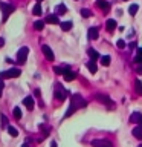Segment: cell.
Masks as SVG:
<instances>
[{"mask_svg":"<svg viewBox=\"0 0 142 147\" xmlns=\"http://www.w3.org/2000/svg\"><path fill=\"white\" fill-rule=\"evenodd\" d=\"M0 9H2V12H3V20H6V18L9 17V14L11 12H14V8L12 5H9V3H5V2H2L0 3Z\"/></svg>","mask_w":142,"mask_h":147,"instance_id":"277c9868","label":"cell"},{"mask_svg":"<svg viewBox=\"0 0 142 147\" xmlns=\"http://www.w3.org/2000/svg\"><path fill=\"white\" fill-rule=\"evenodd\" d=\"M135 89H136V94H139V95H142V83L139 81V80H136L135 81Z\"/></svg>","mask_w":142,"mask_h":147,"instance_id":"d4e9b609","label":"cell"},{"mask_svg":"<svg viewBox=\"0 0 142 147\" xmlns=\"http://www.w3.org/2000/svg\"><path fill=\"white\" fill-rule=\"evenodd\" d=\"M133 136L137 138V140H142V126H136L133 129Z\"/></svg>","mask_w":142,"mask_h":147,"instance_id":"9a60e30c","label":"cell"},{"mask_svg":"<svg viewBox=\"0 0 142 147\" xmlns=\"http://www.w3.org/2000/svg\"><path fill=\"white\" fill-rule=\"evenodd\" d=\"M55 12H57V16H63V14H66L67 12V8H66V5H58L57 9H55Z\"/></svg>","mask_w":142,"mask_h":147,"instance_id":"e0dca14e","label":"cell"},{"mask_svg":"<svg viewBox=\"0 0 142 147\" xmlns=\"http://www.w3.org/2000/svg\"><path fill=\"white\" fill-rule=\"evenodd\" d=\"M66 95H67V92L64 90L61 86H60V84L55 86V96H57L60 101H64V100H66Z\"/></svg>","mask_w":142,"mask_h":147,"instance_id":"52a82bcc","label":"cell"},{"mask_svg":"<svg viewBox=\"0 0 142 147\" xmlns=\"http://www.w3.org/2000/svg\"><path fill=\"white\" fill-rule=\"evenodd\" d=\"M130 123H136V124H139V126H142V113L133 112L130 115Z\"/></svg>","mask_w":142,"mask_h":147,"instance_id":"ba28073f","label":"cell"},{"mask_svg":"<svg viewBox=\"0 0 142 147\" xmlns=\"http://www.w3.org/2000/svg\"><path fill=\"white\" fill-rule=\"evenodd\" d=\"M116 20H113V18H110V20H107V23H105V28H107L109 32H113L115 29H116Z\"/></svg>","mask_w":142,"mask_h":147,"instance_id":"30bf717a","label":"cell"},{"mask_svg":"<svg viewBox=\"0 0 142 147\" xmlns=\"http://www.w3.org/2000/svg\"><path fill=\"white\" fill-rule=\"evenodd\" d=\"M135 63L139 66V64H142V55H136L135 57Z\"/></svg>","mask_w":142,"mask_h":147,"instance_id":"4dcf8cb0","label":"cell"},{"mask_svg":"<svg viewBox=\"0 0 142 147\" xmlns=\"http://www.w3.org/2000/svg\"><path fill=\"white\" fill-rule=\"evenodd\" d=\"M116 46H118V48H121V49H124L127 45H125V41H124V40L121 38V40H118V41H116Z\"/></svg>","mask_w":142,"mask_h":147,"instance_id":"f546056e","label":"cell"},{"mask_svg":"<svg viewBox=\"0 0 142 147\" xmlns=\"http://www.w3.org/2000/svg\"><path fill=\"white\" fill-rule=\"evenodd\" d=\"M20 74H21L20 69L12 67V69H9V71L2 72V74H0V77H2V78H17V77H20Z\"/></svg>","mask_w":142,"mask_h":147,"instance_id":"3957f363","label":"cell"},{"mask_svg":"<svg viewBox=\"0 0 142 147\" xmlns=\"http://www.w3.org/2000/svg\"><path fill=\"white\" fill-rule=\"evenodd\" d=\"M110 61H112V58H110L109 55H104V57H101V63H102V66H109Z\"/></svg>","mask_w":142,"mask_h":147,"instance_id":"484cf974","label":"cell"},{"mask_svg":"<svg viewBox=\"0 0 142 147\" xmlns=\"http://www.w3.org/2000/svg\"><path fill=\"white\" fill-rule=\"evenodd\" d=\"M137 55H142V48H139V49H137Z\"/></svg>","mask_w":142,"mask_h":147,"instance_id":"d590c367","label":"cell"},{"mask_svg":"<svg viewBox=\"0 0 142 147\" xmlns=\"http://www.w3.org/2000/svg\"><path fill=\"white\" fill-rule=\"evenodd\" d=\"M137 147H142V144H139V146H137Z\"/></svg>","mask_w":142,"mask_h":147,"instance_id":"ab89813d","label":"cell"},{"mask_svg":"<svg viewBox=\"0 0 142 147\" xmlns=\"http://www.w3.org/2000/svg\"><path fill=\"white\" fill-rule=\"evenodd\" d=\"M136 72H137V74H142V64H139V66H137Z\"/></svg>","mask_w":142,"mask_h":147,"instance_id":"d6a6232c","label":"cell"},{"mask_svg":"<svg viewBox=\"0 0 142 147\" xmlns=\"http://www.w3.org/2000/svg\"><path fill=\"white\" fill-rule=\"evenodd\" d=\"M96 6L99 9H102L104 12H109V9H110V5H109V2H105V0H96Z\"/></svg>","mask_w":142,"mask_h":147,"instance_id":"9c48e42d","label":"cell"},{"mask_svg":"<svg viewBox=\"0 0 142 147\" xmlns=\"http://www.w3.org/2000/svg\"><path fill=\"white\" fill-rule=\"evenodd\" d=\"M32 14L34 16H41L43 14V8H41V3H37L34 8H32Z\"/></svg>","mask_w":142,"mask_h":147,"instance_id":"ac0fdd59","label":"cell"},{"mask_svg":"<svg viewBox=\"0 0 142 147\" xmlns=\"http://www.w3.org/2000/svg\"><path fill=\"white\" fill-rule=\"evenodd\" d=\"M137 9H139V6H137L136 3H133V5H130V8H128V14H130V16H136Z\"/></svg>","mask_w":142,"mask_h":147,"instance_id":"7402d4cb","label":"cell"},{"mask_svg":"<svg viewBox=\"0 0 142 147\" xmlns=\"http://www.w3.org/2000/svg\"><path fill=\"white\" fill-rule=\"evenodd\" d=\"M41 2H43V0H38V3H41Z\"/></svg>","mask_w":142,"mask_h":147,"instance_id":"f35d334b","label":"cell"},{"mask_svg":"<svg viewBox=\"0 0 142 147\" xmlns=\"http://www.w3.org/2000/svg\"><path fill=\"white\" fill-rule=\"evenodd\" d=\"M135 48H136V43L133 41V43H130V49H135Z\"/></svg>","mask_w":142,"mask_h":147,"instance_id":"e575fe53","label":"cell"},{"mask_svg":"<svg viewBox=\"0 0 142 147\" xmlns=\"http://www.w3.org/2000/svg\"><path fill=\"white\" fill-rule=\"evenodd\" d=\"M98 100L101 101V103H104V104H107V106H109V107H112V106H115V104H113V101H112V100H110V98H109V96H107V95H98Z\"/></svg>","mask_w":142,"mask_h":147,"instance_id":"8fae6325","label":"cell"},{"mask_svg":"<svg viewBox=\"0 0 142 147\" xmlns=\"http://www.w3.org/2000/svg\"><path fill=\"white\" fill-rule=\"evenodd\" d=\"M87 54H89V57L92 58V60H93V61H96V60H98V58H101V55L98 54V52H96V51L95 49H89V51H87Z\"/></svg>","mask_w":142,"mask_h":147,"instance_id":"2e32d148","label":"cell"},{"mask_svg":"<svg viewBox=\"0 0 142 147\" xmlns=\"http://www.w3.org/2000/svg\"><path fill=\"white\" fill-rule=\"evenodd\" d=\"M46 22L50 23V25H58V23H60L57 14H50V16H48V17H46Z\"/></svg>","mask_w":142,"mask_h":147,"instance_id":"4fadbf2b","label":"cell"},{"mask_svg":"<svg viewBox=\"0 0 142 147\" xmlns=\"http://www.w3.org/2000/svg\"><path fill=\"white\" fill-rule=\"evenodd\" d=\"M81 16L84 17V18H87V17L92 16V11H90V9H87V8H82L81 9Z\"/></svg>","mask_w":142,"mask_h":147,"instance_id":"83f0119b","label":"cell"},{"mask_svg":"<svg viewBox=\"0 0 142 147\" xmlns=\"http://www.w3.org/2000/svg\"><path fill=\"white\" fill-rule=\"evenodd\" d=\"M41 51H43V54H44V57L49 60V61H54V58H55V55H54V51L49 48L48 45H43L41 46Z\"/></svg>","mask_w":142,"mask_h":147,"instance_id":"8992f818","label":"cell"},{"mask_svg":"<svg viewBox=\"0 0 142 147\" xmlns=\"http://www.w3.org/2000/svg\"><path fill=\"white\" fill-rule=\"evenodd\" d=\"M3 45H5V38H3V37H0V48H2Z\"/></svg>","mask_w":142,"mask_h":147,"instance_id":"836d02e7","label":"cell"},{"mask_svg":"<svg viewBox=\"0 0 142 147\" xmlns=\"http://www.w3.org/2000/svg\"><path fill=\"white\" fill-rule=\"evenodd\" d=\"M6 129H8V133H9L11 136H18V130H17L15 127H12V126H8Z\"/></svg>","mask_w":142,"mask_h":147,"instance_id":"cb8c5ba5","label":"cell"},{"mask_svg":"<svg viewBox=\"0 0 142 147\" xmlns=\"http://www.w3.org/2000/svg\"><path fill=\"white\" fill-rule=\"evenodd\" d=\"M80 107H86V100L82 98L81 95L75 94L70 98V106H69V109H67V112H66V118L70 117V115L75 112V110H78Z\"/></svg>","mask_w":142,"mask_h":147,"instance_id":"6da1fadb","label":"cell"},{"mask_svg":"<svg viewBox=\"0 0 142 147\" xmlns=\"http://www.w3.org/2000/svg\"><path fill=\"white\" fill-rule=\"evenodd\" d=\"M60 25H61V29L63 31H70L73 23L72 22H63V23H60Z\"/></svg>","mask_w":142,"mask_h":147,"instance_id":"44dd1931","label":"cell"},{"mask_svg":"<svg viewBox=\"0 0 142 147\" xmlns=\"http://www.w3.org/2000/svg\"><path fill=\"white\" fill-rule=\"evenodd\" d=\"M75 78H76V74L72 72V71H67L66 74H64V80L66 81H73Z\"/></svg>","mask_w":142,"mask_h":147,"instance_id":"d6986e66","label":"cell"},{"mask_svg":"<svg viewBox=\"0 0 142 147\" xmlns=\"http://www.w3.org/2000/svg\"><path fill=\"white\" fill-rule=\"evenodd\" d=\"M14 118L15 119H20L21 118V110H20V107H14Z\"/></svg>","mask_w":142,"mask_h":147,"instance_id":"4316f807","label":"cell"},{"mask_svg":"<svg viewBox=\"0 0 142 147\" xmlns=\"http://www.w3.org/2000/svg\"><path fill=\"white\" fill-rule=\"evenodd\" d=\"M0 118H2V127H3V129H5V127H8V118L5 117L3 113L0 115Z\"/></svg>","mask_w":142,"mask_h":147,"instance_id":"f1b7e54d","label":"cell"},{"mask_svg":"<svg viewBox=\"0 0 142 147\" xmlns=\"http://www.w3.org/2000/svg\"><path fill=\"white\" fill-rule=\"evenodd\" d=\"M21 147H27V144H23V146H21Z\"/></svg>","mask_w":142,"mask_h":147,"instance_id":"74e56055","label":"cell"},{"mask_svg":"<svg viewBox=\"0 0 142 147\" xmlns=\"http://www.w3.org/2000/svg\"><path fill=\"white\" fill-rule=\"evenodd\" d=\"M44 28V22L43 20H37L35 23H34V29L35 31H41Z\"/></svg>","mask_w":142,"mask_h":147,"instance_id":"603a6c76","label":"cell"},{"mask_svg":"<svg viewBox=\"0 0 142 147\" xmlns=\"http://www.w3.org/2000/svg\"><path fill=\"white\" fill-rule=\"evenodd\" d=\"M50 147H57V142H55V141H54V142H52V144H50Z\"/></svg>","mask_w":142,"mask_h":147,"instance_id":"8d00e7d4","label":"cell"},{"mask_svg":"<svg viewBox=\"0 0 142 147\" xmlns=\"http://www.w3.org/2000/svg\"><path fill=\"white\" fill-rule=\"evenodd\" d=\"M2 92H3V78L0 77V96H2Z\"/></svg>","mask_w":142,"mask_h":147,"instance_id":"1f68e13d","label":"cell"},{"mask_svg":"<svg viewBox=\"0 0 142 147\" xmlns=\"http://www.w3.org/2000/svg\"><path fill=\"white\" fill-rule=\"evenodd\" d=\"M87 69H89L92 74H95L96 71H98V67H96V63L93 61V60H90V61L87 63Z\"/></svg>","mask_w":142,"mask_h":147,"instance_id":"ffe728a7","label":"cell"},{"mask_svg":"<svg viewBox=\"0 0 142 147\" xmlns=\"http://www.w3.org/2000/svg\"><path fill=\"white\" fill-rule=\"evenodd\" d=\"M89 38H92V40H96L99 37V31H98V28H90L89 29Z\"/></svg>","mask_w":142,"mask_h":147,"instance_id":"7c38bea8","label":"cell"},{"mask_svg":"<svg viewBox=\"0 0 142 147\" xmlns=\"http://www.w3.org/2000/svg\"><path fill=\"white\" fill-rule=\"evenodd\" d=\"M27 54H29V48H26V46H23L21 49H18V52H17V63L18 64H25Z\"/></svg>","mask_w":142,"mask_h":147,"instance_id":"7a4b0ae2","label":"cell"},{"mask_svg":"<svg viewBox=\"0 0 142 147\" xmlns=\"http://www.w3.org/2000/svg\"><path fill=\"white\" fill-rule=\"evenodd\" d=\"M23 104H25L29 110H32V109H34V106H35L34 104V98H32V96H26V98L23 100Z\"/></svg>","mask_w":142,"mask_h":147,"instance_id":"5bb4252c","label":"cell"},{"mask_svg":"<svg viewBox=\"0 0 142 147\" xmlns=\"http://www.w3.org/2000/svg\"><path fill=\"white\" fill-rule=\"evenodd\" d=\"M92 147H113V144L109 140H93Z\"/></svg>","mask_w":142,"mask_h":147,"instance_id":"5b68a950","label":"cell"}]
</instances>
